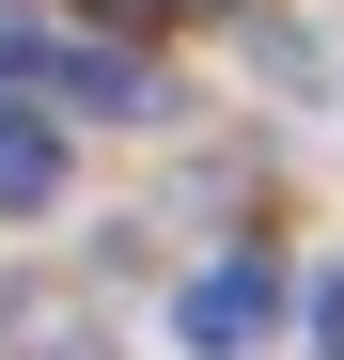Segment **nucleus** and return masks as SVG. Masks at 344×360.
I'll list each match as a JSON object with an SVG mask.
<instances>
[{
    "mask_svg": "<svg viewBox=\"0 0 344 360\" xmlns=\"http://www.w3.org/2000/svg\"><path fill=\"white\" fill-rule=\"evenodd\" d=\"M204 16H235V0H204Z\"/></svg>",
    "mask_w": 344,
    "mask_h": 360,
    "instance_id": "obj_5",
    "label": "nucleus"
},
{
    "mask_svg": "<svg viewBox=\"0 0 344 360\" xmlns=\"http://www.w3.org/2000/svg\"><path fill=\"white\" fill-rule=\"evenodd\" d=\"M32 204H63V141L32 110H0V219H32Z\"/></svg>",
    "mask_w": 344,
    "mask_h": 360,
    "instance_id": "obj_3",
    "label": "nucleus"
},
{
    "mask_svg": "<svg viewBox=\"0 0 344 360\" xmlns=\"http://www.w3.org/2000/svg\"><path fill=\"white\" fill-rule=\"evenodd\" d=\"M313 360H344V266L313 282Z\"/></svg>",
    "mask_w": 344,
    "mask_h": 360,
    "instance_id": "obj_4",
    "label": "nucleus"
},
{
    "mask_svg": "<svg viewBox=\"0 0 344 360\" xmlns=\"http://www.w3.org/2000/svg\"><path fill=\"white\" fill-rule=\"evenodd\" d=\"M266 314H282V266H266V251H235V266H204L188 297H172V329H188V360H235V345H251Z\"/></svg>",
    "mask_w": 344,
    "mask_h": 360,
    "instance_id": "obj_1",
    "label": "nucleus"
},
{
    "mask_svg": "<svg viewBox=\"0 0 344 360\" xmlns=\"http://www.w3.org/2000/svg\"><path fill=\"white\" fill-rule=\"evenodd\" d=\"M47 94H63V110H110V126H141V110H157V79L126 63V47H63V63H47Z\"/></svg>",
    "mask_w": 344,
    "mask_h": 360,
    "instance_id": "obj_2",
    "label": "nucleus"
}]
</instances>
